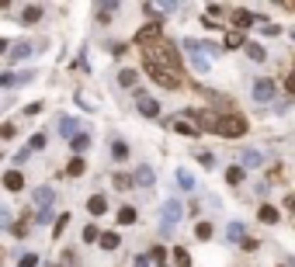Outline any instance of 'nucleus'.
I'll use <instances>...</instances> for the list:
<instances>
[{
	"label": "nucleus",
	"instance_id": "393cba45",
	"mask_svg": "<svg viewBox=\"0 0 295 267\" xmlns=\"http://www.w3.org/2000/svg\"><path fill=\"white\" fill-rule=\"evenodd\" d=\"M177 180H181V187H188V191L195 187V177H191L188 170H177Z\"/></svg>",
	"mask_w": 295,
	"mask_h": 267
},
{
	"label": "nucleus",
	"instance_id": "c85d7f7f",
	"mask_svg": "<svg viewBox=\"0 0 295 267\" xmlns=\"http://www.w3.org/2000/svg\"><path fill=\"white\" fill-rule=\"evenodd\" d=\"M112 153H115V160H125V156H129V149H125V142H112Z\"/></svg>",
	"mask_w": 295,
	"mask_h": 267
},
{
	"label": "nucleus",
	"instance_id": "bb28decb",
	"mask_svg": "<svg viewBox=\"0 0 295 267\" xmlns=\"http://www.w3.org/2000/svg\"><path fill=\"white\" fill-rule=\"evenodd\" d=\"M59 132H63V135L77 132V122H73V118H59Z\"/></svg>",
	"mask_w": 295,
	"mask_h": 267
},
{
	"label": "nucleus",
	"instance_id": "aec40b11",
	"mask_svg": "<svg viewBox=\"0 0 295 267\" xmlns=\"http://www.w3.org/2000/svg\"><path fill=\"white\" fill-rule=\"evenodd\" d=\"M240 45H243V35L240 31H229L226 35V49H240Z\"/></svg>",
	"mask_w": 295,
	"mask_h": 267
},
{
	"label": "nucleus",
	"instance_id": "e433bc0d",
	"mask_svg": "<svg viewBox=\"0 0 295 267\" xmlns=\"http://www.w3.org/2000/svg\"><path fill=\"white\" fill-rule=\"evenodd\" d=\"M198 163H202V167H215V160H212V153H202V156H198Z\"/></svg>",
	"mask_w": 295,
	"mask_h": 267
},
{
	"label": "nucleus",
	"instance_id": "4468645a",
	"mask_svg": "<svg viewBox=\"0 0 295 267\" xmlns=\"http://www.w3.org/2000/svg\"><path fill=\"white\" fill-rule=\"evenodd\" d=\"M28 56H31V45H24V42H21V45H14V52H11V63H21V59H28Z\"/></svg>",
	"mask_w": 295,
	"mask_h": 267
},
{
	"label": "nucleus",
	"instance_id": "dca6fc26",
	"mask_svg": "<svg viewBox=\"0 0 295 267\" xmlns=\"http://www.w3.org/2000/svg\"><path fill=\"white\" fill-rule=\"evenodd\" d=\"M21 18H24V24H28V21H39V18H42V7H39V4H31V7H24V14H21Z\"/></svg>",
	"mask_w": 295,
	"mask_h": 267
},
{
	"label": "nucleus",
	"instance_id": "412c9836",
	"mask_svg": "<svg viewBox=\"0 0 295 267\" xmlns=\"http://www.w3.org/2000/svg\"><path fill=\"white\" fill-rule=\"evenodd\" d=\"M118 243H122V240H118L115 233H104V236H101V246H104V250H115Z\"/></svg>",
	"mask_w": 295,
	"mask_h": 267
},
{
	"label": "nucleus",
	"instance_id": "7c9ffc66",
	"mask_svg": "<svg viewBox=\"0 0 295 267\" xmlns=\"http://www.w3.org/2000/svg\"><path fill=\"white\" fill-rule=\"evenodd\" d=\"M84 240H87V243H94V240H101V233H97L94 225H87V229H84Z\"/></svg>",
	"mask_w": 295,
	"mask_h": 267
},
{
	"label": "nucleus",
	"instance_id": "f3484780",
	"mask_svg": "<svg viewBox=\"0 0 295 267\" xmlns=\"http://www.w3.org/2000/svg\"><path fill=\"white\" fill-rule=\"evenodd\" d=\"M247 52H250V59H253V63H264V56H268L257 42H250V45H247Z\"/></svg>",
	"mask_w": 295,
	"mask_h": 267
},
{
	"label": "nucleus",
	"instance_id": "9d476101",
	"mask_svg": "<svg viewBox=\"0 0 295 267\" xmlns=\"http://www.w3.org/2000/svg\"><path fill=\"white\" fill-rule=\"evenodd\" d=\"M257 219L271 225V222H278V208H274V205H261V212H257Z\"/></svg>",
	"mask_w": 295,
	"mask_h": 267
},
{
	"label": "nucleus",
	"instance_id": "6e6552de",
	"mask_svg": "<svg viewBox=\"0 0 295 267\" xmlns=\"http://www.w3.org/2000/svg\"><path fill=\"white\" fill-rule=\"evenodd\" d=\"M52 198H56V191H52V187H39V191H35V201L42 205V212L52 205Z\"/></svg>",
	"mask_w": 295,
	"mask_h": 267
},
{
	"label": "nucleus",
	"instance_id": "1a4fd4ad",
	"mask_svg": "<svg viewBox=\"0 0 295 267\" xmlns=\"http://www.w3.org/2000/svg\"><path fill=\"white\" fill-rule=\"evenodd\" d=\"M87 208H91V215H104V212H108V198H104V195H94V198L87 201Z\"/></svg>",
	"mask_w": 295,
	"mask_h": 267
},
{
	"label": "nucleus",
	"instance_id": "9b49d317",
	"mask_svg": "<svg viewBox=\"0 0 295 267\" xmlns=\"http://www.w3.org/2000/svg\"><path fill=\"white\" fill-rule=\"evenodd\" d=\"M170 125H174V129H177L181 135H198V125H188V122H184V118H174Z\"/></svg>",
	"mask_w": 295,
	"mask_h": 267
},
{
	"label": "nucleus",
	"instance_id": "f03ea898",
	"mask_svg": "<svg viewBox=\"0 0 295 267\" xmlns=\"http://www.w3.org/2000/svg\"><path fill=\"white\" fill-rule=\"evenodd\" d=\"M181 212H184V205H181L177 198H170V201L163 205V222H160V229H163L167 236L174 233V225H177V219H181Z\"/></svg>",
	"mask_w": 295,
	"mask_h": 267
},
{
	"label": "nucleus",
	"instance_id": "4be33fe9",
	"mask_svg": "<svg viewBox=\"0 0 295 267\" xmlns=\"http://www.w3.org/2000/svg\"><path fill=\"white\" fill-rule=\"evenodd\" d=\"M257 163H261V153H257V149L243 153V167H257Z\"/></svg>",
	"mask_w": 295,
	"mask_h": 267
},
{
	"label": "nucleus",
	"instance_id": "58836bf2",
	"mask_svg": "<svg viewBox=\"0 0 295 267\" xmlns=\"http://www.w3.org/2000/svg\"><path fill=\"white\" fill-rule=\"evenodd\" d=\"M35 222H42V225H45V222H52V212H49V208H45V212H39V219H35Z\"/></svg>",
	"mask_w": 295,
	"mask_h": 267
},
{
	"label": "nucleus",
	"instance_id": "a878e982",
	"mask_svg": "<svg viewBox=\"0 0 295 267\" xmlns=\"http://www.w3.org/2000/svg\"><path fill=\"white\" fill-rule=\"evenodd\" d=\"M226 236H229V240H243V225H240V222H229Z\"/></svg>",
	"mask_w": 295,
	"mask_h": 267
},
{
	"label": "nucleus",
	"instance_id": "79ce46f5",
	"mask_svg": "<svg viewBox=\"0 0 295 267\" xmlns=\"http://www.w3.org/2000/svg\"><path fill=\"white\" fill-rule=\"evenodd\" d=\"M160 267H167V264H160Z\"/></svg>",
	"mask_w": 295,
	"mask_h": 267
},
{
	"label": "nucleus",
	"instance_id": "6ab92c4d",
	"mask_svg": "<svg viewBox=\"0 0 295 267\" xmlns=\"http://www.w3.org/2000/svg\"><path fill=\"white\" fill-rule=\"evenodd\" d=\"M87 146H91V135H87V132H80V135H73V149H77V153H84Z\"/></svg>",
	"mask_w": 295,
	"mask_h": 267
},
{
	"label": "nucleus",
	"instance_id": "f8f14e48",
	"mask_svg": "<svg viewBox=\"0 0 295 267\" xmlns=\"http://www.w3.org/2000/svg\"><path fill=\"white\" fill-rule=\"evenodd\" d=\"M136 184L150 187V184H153V170H150V167H139V170H136Z\"/></svg>",
	"mask_w": 295,
	"mask_h": 267
},
{
	"label": "nucleus",
	"instance_id": "a211bd4d",
	"mask_svg": "<svg viewBox=\"0 0 295 267\" xmlns=\"http://www.w3.org/2000/svg\"><path fill=\"white\" fill-rule=\"evenodd\" d=\"M174 260H177V267H191V257H188V250H184V246L174 250Z\"/></svg>",
	"mask_w": 295,
	"mask_h": 267
},
{
	"label": "nucleus",
	"instance_id": "473e14b6",
	"mask_svg": "<svg viewBox=\"0 0 295 267\" xmlns=\"http://www.w3.org/2000/svg\"><path fill=\"white\" fill-rule=\"evenodd\" d=\"M261 31H264V35H278L281 28H278V24H271V21H261Z\"/></svg>",
	"mask_w": 295,
	"mask_h": 267
},
{
	"label": "nucleus",
	"instance_id": "b1692460",
	"mask_svg": "<svg viewBox=\"0 0 295 267\" xmlns=\"http://www.w3.org/2000/svg\"><path fill=\"white\" fill-rule=\"evenodd\" d=\"M66 174H69V177H80V174H84V160L77 156V160H73V163L66 167Z\"/></svg>",
	"mask_w": 295,
	"mask_h": 267
},
{
	"label": "nucleus",
	"instance_id": "f257e3e1",
	"mask_svg": "<svg viewBox=\"0 0 295 267\" xmlns=\"http://www.w3.org/2000/svg\"><path fill=\"white\" fill-rule=\"evenodd\" d=\"M247 132V122L240 118V114H223V122H219V135L226 139H240Z\"/></svg>",
	"mask_w": 295,
	"mask_h": 267
},
{
	"label": "nucleus",
	"instance_id": "a19ab883",
	"mask_svg": "<svg viewBox=\"0 0 295 267\" xmlns=\"http://www.w3.org/2000/svg\"><path fill=\"white\" fill-rule=\"evenodd\" d=\"M288 208H292V212H295V195H292V198H288Z\"/></svg>",
	"mask_w": 295,
	"mask_h": 267
},
{
	"label": "nucleus",
	"instance_id": "423d86ee",
	"mask_svg": "<svg viewBox=\"0 0 295 267\" xmlns=\"http://www.w3.org/2000/svg\"><path fill=\"white\" fill-rule=\"evenodd\" d=\"M136 108L146 114V118H157V114H160V104L153 101V97H146V94H139V101H136Z\"/></svg>",
	"mask_w": 295,
	"mask_h": 267
},
{
	"label": "nucleus",
	"instance_id": "ddd939ff",
	"mask_svg": "<svg viewBox=\"0 0 295 267\" xmlns=\"http://www.w3.org/2000/svg\"><path fill=\"white\" fill-rule=\"evenodd\" d=\"M250 21H253V18H250V11H236V14H233V24H236L240 31H243V28H250Z\"/></svg>",
	"mask_w": 295,
	"mask_h": 267
},
{
	"label": "nucleus",
	"instance_id": "5701e85b",
	"mask_svg": "<svg viewBox=\"0 0 295 267\" xmlns=\"http://www.w3.org/2000/svg\"><path fill=\"white\" fill-rule=\"evenodd\" d=\"M136 80H139V76H136L132 69H125V73L118 76V84H122V87H136Z\"/></svg>",
	"mask_w": 295,
	"mask_h": 267
},
{
	"label": "nucleus",
	"instance_id": "ea45409f",
	"mask_svg": "<svg viewBox=\"0 0 295 267\" xmlns=\"http://www.w3.org/2000/svg\"><path fill=\"white\" fill-rule=\"evenodd\" d=\"M288 90L295 94V69H292V76H288Z\"/></svg>",
	"mask_w": 295,
	"mask_h": 267
},
{
	"label": "nucleus",
	"instance_id": "c756f323",
	"mask_svg": "<svg viewBox=\"0 0 295 267\" xmlns=\"http://www.w3.org/2000/svg\"><path fill=\"white\" fill-rule=\"evenodd\" d=\"M195 233H198V240H208V236H212V225H208V222H198Z\"/></svg>",
	"mask_w": 295,
	"mask_h": 267
},
{
	"label": "nucleus",
	"instance_id": "2eb2a0df",
	"mask_svg": "<svg viewBox=\"0 0 295 267\" xmlns=\"http://www.w3.org/2000/svg\"><path fill=\"white\" fill-rule=\"evenodd\" d=\"M118 222H122V225H132V222H136V208H132V205L118 208Z\"/></svg>",
	"mask_w": 295,
	"mask_h": 267
},
{
	"label": "nucleus",
	"instance_id": "f704fd0d",
	"mask_svg": "<svg viewBox=\"0 0 295 267\" xmlns=\"http://www.w3.org/2000/svg\"><path fill=\"white\" fill-rule=\"evenodd\" d=\"M42 146H45V135H42V132L31 135V149H42Z\"/></svg>",
	"mask_w": 295,
	"mask_h": 267
},
{
	"label": "nucleus",
	"instance_id": "72a5a7b5",
	"mask_svg": "<svg viewBox=\"0 0 295 267\" xmlns=\"http://www.w3.org/2000/svg\"><path fill=\"white\" fill-rule=\"evenodd\" d=\"M35 264H39V257L28 253V257H21V264H18V267H35Z\"/></svg>",
	"mask_w": 295,
	"mask_h": 267
},
{
	"label": "nucleus",
	"instance_id": "c9c22d12",
	"mask_svg": "<svg viewBox=\"0 0 295 267\" xmlns=\"http://www.w3.org/2000/svg\"><path fill=\"white\" fill-rule=\"evenodd\" d=\"M14 135V125L11 122H4V129H0V139H11Z\"/></svg>",
	"mask_w": 295,
	"mask_h": 267
},
{
	"label": "nucleus",
	"instance_id": "0eeeda50",
	"mask_svg": "<svg viewBox=\"0 0 295 267\" xmlns=\"http://www.w3.org/2000/svg\"><path fill=\"white\" fill-rule=\"evenodd\" d=\"M4 187H7V191H21V187H24V177H21L18 170H7V174H4Z\"/></svg>",
	"mask_w": 295,
	"mask_h": 267
},
{
	"label": "nucleus",
	"instance_id": "20e7f679",
	"mask_svg": "<svg viewBox=\"0 0 295 267\" xmlns=\"http://www.w3.org/2000/svg\"><path fill=\"white\" fill-rule=\"evenodd\" d=\"M184 49L191 52V66H195L198 73H208V59L202 56V52H205V45H202V42H195V38H184Z\"/></svg>",
	"mask_w": 295,
	"mask_h": 267
},
{
	"label": "nucleus",
	"instance_id": "39448f33",
	"mask_svg": "<svg viewBox=\"0 0 295 267\" xmlns=\"http://www.w3.org/2000/svg\"><path fill=\"white\" fill-rule=\"evenodd\" d=\"M274 90H278L274 80H257V84H253V97H257V101H271Z\"/></svg>",
	"mask_w": 295,
	"mask_h": 267
},
{
	"label": "nucleus",
	"instance_id": "4c0bfd02",
	"mask_svg": "<svg viewBox=\"0 0 295 267\" xmlns=\"http://www.w3.org/2000/svg\"><path fill=\"white\" fill-rule=\"evenodd\" d=\"M132 267H150V257H142V253H139V257L132 260Z\"/></svg>",
	"mask_w": 295,
	"mask_h": 267
},
{
	"label": "nucleus",
	"instance_id": "2f4dec72",
	"mask_svg": "<svg viewBox=\"0 0 295 267\" xmlns=\"http://www.w3.org/2000/svg\"><path fill=\"white\" fill-rule=\"evenodd\" d=\"M115 11H118V4H101V7H97V14H101V18H108V14H115Z\"/></svg>",
	"mask_w": 295,
	"mask_h": 267
},
{
	"label": "nucleus",
	"instance_id": "7ed1b4c3",
	"mask_svg": "<svg viewBox=\"0 0 295 267\" xmlns=\"http://www.w3.org/2000/svg\"><path fill=\"white\" fill-rule=\"evenodd\" d=\"M146 73H150L160 87H167V90L181 87V80H177V73H174V69H163V66H146Z\"/></svg>",
	"mask_w": 295,
	"mask_h": 267
},
{
	"label": "nucleus",
	"instance_id": "cd10ccee",
	"mask_svg": "<svg viewBox=\"0 0 295 267\" xmlns=\"http://www.w3.org/2000/svg\"><path fill=\"white\" fill-rule=\"evenodd\" d=\"M226 180H229V184H240V180H243V167H229Z\"/></svg>",
	"mask_w": 295,
	"mask_h": 267
}]
</instances>
